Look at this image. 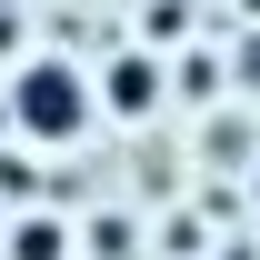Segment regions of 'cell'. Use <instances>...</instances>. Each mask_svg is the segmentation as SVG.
Returning <instances> with one entry per match:
<instances>
[{"instance_id":"obj_1","label":"cell","mask_w":260,"mask_h":260,"mask_svg":"<svg viewBox=\"0 0 260 260\" xmlns=\"http://www.w3.org/2000/svg\"><path fill=\"white\" fill-rule=\"evenodd\" d=\"M0 120L20 130L30 150H80L100 130V90H90V70L60 60V50H30V60L10 70V90H0Z\"/></svg>"},{"instance_id":"obj_2","label":"cell","mask_w":260,"mask_h":260,"mask_svg":"<svg viewBox=\"0 0 260 260\" xmlns=\"http://www.w3.org/2000/svg\"><path fill=\"white\" fill-rule=\"evenodd\" d=\"M100 120H160L170 110V70H160V50H140V40H130V50H110V60H100Z\"/></svg>"},{"instance_id":"obj_3","label":"cell","mask_w":260,"mask_h":260,"mask_svg":"<svg viewBox=\"0 0 260 260\" xmlns=\"http://www.w3.org/2000/svg\"><path fill=\"white\" fill-rule=\"evenodd\" d=\"M0 250H10V260H70V220L30 200L20 220H0Z\"/></svg>"},{"instance_id":"obj_4","label":"cell","mask_w":260,"mask_h":260,"mask_svg":"<svg viewBox=\"0 0 260 260\" xmlns=\"http://www.w3.org/2000/svg\"><path fill=\"white\" fill-rule=\"evenodd\" d=\"M180 90L210 100V90H220V60H210V50H190V60H180Z\"/></svg>"},{"instance_id":"obj_5","label":"cell","mask_w":260,"mask_h":260,"mask_svg":"<svg viewBox=\"0 0 260 260\" xmlns=\"http://www.w3.org/2000/svg\"><path fill=\"white\" fill-rule=\"evenodd\" d=\"M230 10H240V20H250V30H260V0H230Z\"/></svg>"},{"instance_id":"obj_6","label":"cell","mask_w":260,"mask_h":260,"mask_svg":"<svg viewBox=\"0 0 260 260\" xmlns=\"http://www.w3.org/2000/svg\"><path fill=\"white\" fill-rule=\"evenodd\" d=\"M250 210H260V160H250Z\"/></svg>"}]
</instances>
